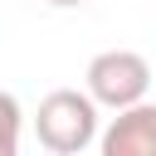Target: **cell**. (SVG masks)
I'll list each match as a JSON object with an SVG mask.
<instances>
[{"label":"cell","instance_id":"obj_5","mask_svg":"<svg viewBox=\"0 0 156 156\" xmlns=\"http://www.w3.org/2000/svg\"><path fill=\"white\" fill-rule=\"evenodd\" d=\"M49 5H58V10H68V5H83V0H49Z\"/></svg>","mask_w":156,"mask_h":156},{"label":"cell","instance_id":"obj_1","mask_svg":"<svg viewBox=\"0 0 156 156\" xmlns=\"http://www.w3.org/2000/svg\"><path fill=\"white\" fill-rule=\"evenodd\" d=\"M34 132H39V146L54 151V156H78L98 141V102L93 93H78V88H54L39 112H34Z\"/></svg>","mask_w":156,"mask_h":156},{"label":"cell","instance_id":"obj_4","mask_svg":"<svg viewBox=\"0 0 156 156\" xmlns=\"http://www.w3.org/2000/svg\"><path fill=\"white\" fill-rule=\"evenodd\" d=\"M20 132H24V112H20L15 93L0 88V156H15L20 151Z\"/></svg>","mask_w":156,"mask_h":156},{"label":"cell","instance_id":"obj_2","mask_svg":"<svg viewBox=\"0 0 156 156\" xmlns=\"http://www.w3.org/2000/svg\"><path fill=\"white\" fill-rule=\"evenodd\" d=\"M88 93H93V102L98 107H132V102H141L146 98V88H151V63L136 54V49H102L93 63H88Z\"/></svg>","mask_w":156,"mask_h":156},{"label":"cell","instance_id":"obj_3","mask_svg":"<svg viewBox=\"0 0 156 156\" xmlns=\"http://www.w3.org/2000/svg\"><path fill=\"white\" fill-rule=\"evenodd\" d=\"M102 156H156V102H132L117 107V117L107 122V132L98 136Z\"/></svg>","mask_w":156,"mask_h":156}]
</instances>
